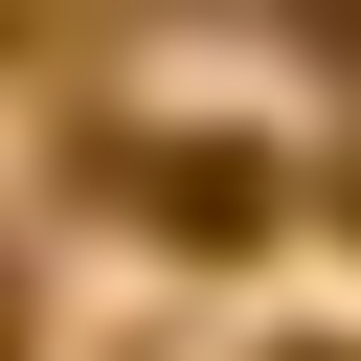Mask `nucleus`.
I'll return each instance as SVG.
<instances>
[{
	"mask_svg": "<svg viewBox=\"0 0 361 361\" xmlns=\"http://www.w3.org/2000/svg\"><path fill=\"white\" fill-rule=\"evenodd\" d=\"M338 203H361V180H338Z\"/></svg>",
	"mask_w": 361,
	"mask_h": 361,
	"instance_id": "nucleus-4",
	"label": "nucleus"
},
{
	"mask_svg": "<svg viewBox=\"0 0 361 361\" xmlns=\"http://www.w3.org/2000/svg\"><path fill=\"white\" fill-rule=\"evenodd\" d=\"M293 45H338V68H361V0H293Z\"/></svg>",
	"mask_w": 361,
	"mask_h": 361,
	"instance_id": "nucleus-2",
	"label": "nucleus"
},
{
	"mask_svg": "<svg viewBox=\"0 0 361 361\" xmlns=\"http://www.w3.org/2000/svg\"><path fill=\"white\" fill-rule=\"evenodd\" d=\"M113 180H135V226H158V248H203V271H226V248H271V158H248V135H158V158H113Z\"/></svg>",
	"mask_w": 361,
	"mask_h": 361,
	"instance_id": "nucleus-1",
	"label": "nucleus"
},
{
	"mask_svg": "<svg viewBox=\"0 0 361 361\" xmlns=\"http://www.w3.org/2000/svg\"><path fill=\"white\" fill-rule=\"evenodd\" d=\"M0 361H23V248H0Z\"/></svg>",
	"mask_w": 361,
	"mask_h": 361,
	"instance_id": "nucleus-3",
	"label": "nucleus"
}]
</instances>
